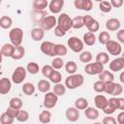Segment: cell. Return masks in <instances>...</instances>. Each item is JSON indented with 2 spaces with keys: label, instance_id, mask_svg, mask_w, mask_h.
<instances>
[{
  "label": "cell",
  "instance_id": "cell-1",
  "mask_svg": "<svg viewBox=\"0 0 124 124\" xmlns=\"http://www.w3.org/2000/svg\"><path fill=\"white\" fill-rule=\"evenodd\" d=\"M84 82V78L80 74H73L70 75L66 80H65V85L69 89H75L79 86H81Z\"/></svg>",
  "mask_w": 124,
  "mask_h": 124
},
{
  "label": "cell",
  "instance_id": "cell-2",
  "mask_svg": "<svg viewBox=\"0 0 124 124\" xmlns=\"http://www.w3.org/2000/svg\"><path fill=\"white\" fill-rule=\"evenodd\" d=\"M9 37H10V41L11 43L16 46H20L23 40V31L18 28H13L10 33H9Z\"/></svg>",
  "mask_w": 124,
  "mask_h": 124
},
{
  "label": "cell",
  "instance_id": "cell-3",
  "mask_svg": "<svg viewBox=\"0 0 124 124\" xmlns=\"http://www.w3.org/2000/svg\"><path fill=\"white\" fill-rule=\"evenodd\" d=\"M82 18H83V25L86 26V28L88 29L89 32L95 33L96 31L99 30V28H100L99 22L95 18H93L91 16H88L87 15V16H82Z\"/></svg>",
  "mask_w": 124,
  "mask_h": 124
},
{
  "label": "cell",
  "instance_id": "cell-4",
  "mask_svg": "<svg viewBox=\"0 0 124 124\" xmlns=\"http://www.w3.org/2000/svg\"><path fill=\"white\" fill-rule=\"evenodd\" d=\"M25 78H26V69H24L21 66L16 67L12 75V79L16 84L21 83L25 79Z\"/></svg>",
  "mask_w": 124,
  "mask_h": 124
},
{
  "label": "cell",
  "instance_id": "cell-5",
  "mask_svg": "<svg viewBox=\"0 0 124 124\" xmlns=\"http://www.w3.org/2000/svg\"><path fill=\"white\" fill-rule=\"evenodd\" d=\"M57 24V20L54 16H46L40 21V26L43 30H50Z\"/></svg>",
  "mask_w": 124,
  "mask_h": 124
},
{
  "label": "cell",
  "instance_id": "cell-6",
  "mask_svg": "<svg viewBox=\"0 0 124 124\" xmlns=\"http://www.w3.org/2000/svg\"><path fill=\"white\" fill-rule=\"evenodd\" d=\"M57 25L63 28L65 31H68L72 28V18L65 13L61 14L57 19Z\"/></svg>",
  "mask_w": 124,
  "mask_h": 124
},
{
  "label": "cell",
  "instance_id": "cell-7",
  "mask_svg": "<svg viewBox=\"0 0 124 124\" xmlns=\"http://www.w3.org/2000/svg\"><path fill=\"white\" fill-rule=\"evenodd\" d=\"M67 44H68V46L74 52H80L83 49V42L78 37H71L68 40Z\"/></svg>",
  "mask_w": 124,
  "mask_h": 124
},
{
  "label": "cell",
  "instance_id": "cell-8",
  "mask_svg": "<svg viewBox=\"0 0 124 124\" xmlns=\"http://www.w3.org/2000/svg\"><path fill=\"white\" fill-rule=\"evenodd\" d=\"M106 48L111 55H119L122 51L121 45L115 41H112V40H108L106 43Z\"/></svg>",
  "mask_w": 124,
  "mask_h": 124
},
{
  "label": "cell",
  "instance_id": "cell-9",
  "mask_svg": "<svg viewBox=\"0 0 124 124\" xmlns=\"http://www.w3.org/2000/svg\"><path fill=\"white\" fill-rule=\"evenodd\" d=\"M104 70V65L99 62H93V63H87V65L84 68L85 73L88 75H99Z\"/></svg>",
  "mask_w": 124,
  "mask_h": 124
},
{
  "label": "cell",
  "instance_id": "cell-10",
  "mask_svg": "<svg viewBox=\"0 0 124 124\" xmlns=\"http://www.w3.org/2000/svg\"><path fill=\"white\" fill-rule=\"evenodd\" d=\"M58 101V96L53 92H46L44 97V107L46 108H52Z\"/></svg>",
  "mask_w": 124,
  "mask_h": 124
},
{
  "label": "cell",
  "instance_id": "cell-11",
  "mask_svg": "<svg viewBox=\"0 0 124 124\" xmlns=\"http://www.w3.org/2000/svg\"><path fill=\"white\" fill-rule=\"evenodd\" d=\"M74 5L78 10H82L86 12L91 11L93 8V3L91 0H75Z\"/></svg>",
  "mask_w": 124,
  "mask_h": 124
},
{
  "label": "cell",
  "instance_id": "cell-12",
  "mask_svg": "<svg viewBox=\"0 0 124 124\" xmlns=\"http://www.w3.org/2000/svg\"><path fill=\"white\" fill-rule=\"evenodd\" d=\"M108 104L113 108L115 110L116 109H124V99L123 98H116V97H112L109 100H108Z\"/></svg>",
  "mask_w": 124,
  "mask_h": 124
},
{
  "label": "cell",
  "instance_id": "cell-13",
  "mask_svg": "<svg viewBox=\"0 0 124 124\" xmlns=\"http://www.w3.org/2000/svg\"><path fill=\"white\" fill-rule=\"evenodd\" d=\"M41 50L43 53L48 56H54V44L51 42H44L41 45Z\"/></svg>",
  "mask_w": 124,
  "mask_h": 124
},
{
  "label": "cell",
  "instance_id": "cell-14",
  "mask_svg": "<svg viewBox=\"0 0 124 124\" xmlns=\"http://www.w3.org/2000/svg\"><path fill=\"white\" fill-rule=\"evenodd\" d=\"M124 68V58L118 57L109 63V69L112 72H119Z\"/></svg>",
  "mask_w": 124,
  "mask_h": 124
},
{
  "label": "cell",
  "instance_id": "cell-15",
  "mask_svg": "<svg viewBox=\"0 0 124 124\" xmlns=\"http://www.w3.org/2000/svg\"><path fill=\"white\" fill-rule=\"evenodd\" d=\"M64 6V0H51L49 3V11L52 14H58L61 12Z\"/></svg>",
  "mask_w": 124,
  "mask_h": 124
},
{
  "label": "cell",
  "instance_id": "cell-16",
  "mask_svg": "<svg viewBox=\"0 0 124 124\" xmlns=\"http://www.w3.org/2000/svg\"><path fill=\"white\" fill-rule=\"evenodd\" d=\"M12 87L11 80L8 78H3L0 79V94L5 95L10 92Z\"/></svg>",
  "mask_w": 124,
  "mask_h": 124
},
{
  "label": "cell",
  "instance_id": "cell-17",
  "mask_svg": "<svg viewBox=\"0 0 124 124\" xmlns=\"http://www.w3.org/2000/svg\"><path fill=\"white\" fill-rule=\"evenodd\" d=\"M66 118L71 122H76L79 118L78 109L76 108H69L66 110Z\"/></svg>",
  "mask_w": 124,
  "mask_h": 124
},
{
  "label": "cell",
  "instance_id": "cell-18",
  "mask_svg": "<svg viewBox=\"0 0 124 124\" xmlns=\"http://www.w3.org/2000/svg\"><path fill=\"white\" fill-rule=\"evenodd\" d=\"M120 21L117 18H109L106 22V27L108 31H116L120 28Z\"/></svg>",
  "mask_w": 124,
  "mask_h": 124
},
{
  "label": "cell",
  "instance_id": "cell-19",
  "mask_svg": "<svg viewBox=\"0 0 124 124\" xmlns=\"http://www.w3.org/2000/svg\"><path fill=\"white\" fill-rule=\"evenodd\" d=\"M94 102H95V106L98 108L103 109L107 105H108V99L104 96V95H97L94 98Z\"/></svg>",
  "mask_w": 124,
  "mask_h": 124
},
{
  "label": "cell",
  "instance_id": "cell-20",
  "mask_svg": "<svg viewBox=\"0 0 124 124\" xmlns=\"http://www.w3.org/2000/svg\"><path fill=\"white\" fill-rule=\"evenodd\" d=\"M44 36H45V31L42 28L36 27V28H33L32 31H31V37L36 42L41 41L44 38Z\"/></svg>",
  "mask_w": 124,
  "mask_h": 124
},
{
  "label": "cell",
  "instance_id": "cell-21",
  "mask_svg": "<svg viewBox=\"0 0 124 124\" xmlns=\"http://www.w3.org/2000/svg\"><path fill=\"white\" fill-rule=\"evenodd\" d=\"M14 50H15V46L13 44H5V45H3L2 48H1L2 55L6 56V57H12Z\"/></svg>",
  "mask_w": 124,
  "mask_h": 124
},
{
  "label": "cell",
  "instance_id": "cell-22",
  "mask_svg": "<svg viewBox=\"0 0 124 124\" xmlns=\"http://www.w3.org/2000/svg\"><path fill=\"white\" fill-rule=\"evenodd\" d=\"M25 54V49L23 46H15V50H14V53L12 55V58L15 59V60H19L21 59Z\"/></svg>",
  "mask_w": 124,
  "mask_h": 124
},
{
  "label": "cell",
  "instance_id": "cell-23",
  "mask_svg": "<svg viewBox=\"0 0 124 124\" xmlns=\"http://www.w3.org/2000/svg\"><path fill=\"white\" fill-rule=\"evenodd\" d=\"M99 79L104 81V82H108V81H113L114 79V76L112 73L108 72V71H105L103 70L100 74H99Z\"/></svg>",
  "mask_w": 124,
  "mask_h": 124
},
{
  "label": "cell",
  "instance_id": "cell-24",
  "mask_svg": "<svg viewBox=\"0 0 124 124\" xmlns=\"http://www.w3.org/2000/svg\"><path fill=\"white\" fill-rule=\"evenodd\" d=\"M85 116L88 118V119H90V120H95V119H97L98 118V116H99V111H98V109H96V108H85Z\"/></svg>",
  "mask_w": 124,
  "mask_h": 124
},
{
  "label": "cell",
  "instance_id": "cell-25",
  "mask_svg": "<svg viewBox=\"0 0 124 124\" xmlns=\"http://www.w3.org/2000/svg\"><path fill=\"white\" fill-rule=\"evenodd\" d=\"M67 47L62 44L54 45V56H64L67 54Z\"/></svg>",
  "mask_w": 124,
  "mask_h": 124
},
{
  "label": "cell",
  "instance_id": "cell-26",
  "mask_svg": "<svg viewBox=\"0 0 124 124\" xmlns=\"http://www.w3.org/2000/svg\"><path fill=\"white\" fill-rule=\"evenodd\" d=\"M96 42V37L94 33L92 32H87L83 35V43L87 46H93Z\"/></svg>",
  "mask_w": 124,
  "mask_h": 124
},
{
  "label": "cell",
  "instance_id": "cell-27",
  "mask_svg": "<svg viewBox=\"0 0 124 124\" xmlns=\"http://www.w3.org/2000/svg\"><path fill=\"white\" fill-rule=\"evenodd\" d=\"M47 7L46 0H34L33 1V8L36 11H43Z\"/></svg>",
  "mask_w": 124,
  "mask_h": 124
},
{
  "label": "cell",
  "instance_id": "cell-28",
  "mask_svg": "<svg viewBox=\"0 0 124 124\" xmlns=\"http://www.w3.org/2000/svg\"><path fill=\"white\" fill-rule=\"evenodd\" d=\"M38 89L41 92H44V93L48 92V90L50 89V83H49V81H47L46 79L39 80V82H38Z\"/></svg>",
  "mask_w": 124,
  "mask_h": 124
},
{
  "label": "cell",
  "instance_id": "cell-29",
  "mask_svg": "<svg viewBox=\"0 0 124 124\" xmlns=\"http://www.w3.org/2000/svg\"><path fill=\"white\" fill-rule=\"evenodd\" d=\"M22 91L26 96H31L35 92V86L31 82H26L22 85Z\"/></svg>",
  "mask_w": 124,
  "mask_h": 124
},
{
  "label": "cell",
  "instance_id": "cell-30",
  "mask_svg": "<svg viewBox=\"0 0 124 124\" xmlns=\"http://www.w3.org/2000/svg\"><path fill=\"white\" fill-rule=\"evenodd\" d=\"M51 119V113L49 110H43L39 115V120L42 123H49Z\"/></svg>",
  "mask_w": 124,
  "mask_h": 124
},
{
  "label": "cell",
  "instance_id": "cell-31",
  "mask_svg": "<svg viewBox=\"0 0 124 124\" xmlns=\"http://www.w3.org/2000/svg\"><path fill=\"white\" fill-rule=\"evenodd\" d=\"M13 24V20L10 16H4L0 18V26L3 28V29H8L12 26Z\"/></svg>",
  "mask_w": 124,
  "mask_h": 124
},
{
  "label": "cell",
  "instance_id": "cell-32",
  "mask_svg": "<svg viewBox=\"0 0 124 124\" xmlns=\"http://www.w3.org/2000/svg\"><path fill=\"white\" fill-rule=\"evenodd\" d=\"M88 107V102L85 98H78L75 102V108L78 109H85Z\"/></svg>",
  "mask_w": 124,
  "mask_h": 124
},
{
  "label": "cell",
  "instance_id": "cell-33",
  "mask_svg": "<svg viewBox=\"0 0 124 124\" xmlns=\"http://www.w3.org/2000/svg\"><path fill=\"white\" fill-rule=\"evenodd\" d=\"M83 18L82 16H76L72 19V27H74L75 29H80L81 27H83Z\"/></svg>",
  "mask_w": 124,
  "mask_h": 124
},
{
  "label": "cell",
  "instance_id": "cell-34",
  "mask_svg": "<svg viewBox=\"0 0 124 124\" xmlns=\"http://www.w3.org/2000/svg\"><path fill=\"white\" fill-rule=\"evenodd\" d=\"M109 60V57H108V54H107L106 52H99L96 56V62H99L103 65L107 64Z\"/></svg>",
  "mask_w": 124,
  "mask_h": 124
},
{
  "label": "cell",
  "instance_id": "cell-35",
  "mask_svg": "<svg viewBox=\"0 0 124 124\" xmlns=\"http://www.w3.org/2000/svg\"><path fill=\"white\" fill-rule=\"evenodd\" d=\"M77 69H78V66H77L76 62H74V61H69V62H67L66 65H65V70H66V72H67L68 74H70V75L75 74L76 71H77Z\"/></svg>",
  "mask_w": 124,
  "mask_h": 124
},
{
  "label": "cell",
  "instance_id": "cell-36",
  "mask_svg": "<svg viewBox=\"0 0 124 124\" xmlns=\"http://www.w3.org/2000/svg\"><path fill=\"white\" fill-rule=\"evenodd\" d=\"M48 78H49V80H50L51 82H53V83H59V82L61 81V79H62V75H61L58 71H54V70H53V72L49 75Z\"/></svg>",
  "mask_w": 124,
  "mask_h": 124
},
{
  "label": "cell",
  "instance_id": "cell-37",
  "mask_svg": "<svg viewBox=\"0 0 124 124\" xmlns=\"http://www.w3.org/2000/svg\"><path fill=\"white\" fill-rule=\"evenodd\" d=\"M66 92V87L65 85L61 84V83H56L53 87V93L57 96H63Z\"/></svg>",
  "mask_w": 124,
  "mask_h": 124
},
{
  "label": "cell",
  "instance_id": "cell-38",
  "mask_svg": "<svg viewBox=\"0 0 124 124\" xmlns=\"http://www.w3.org/2000/svg\"><path fill=\"white\" fill-rule=\"evenodd\" d=\"M22 105L23 103L19 98H12L10 101V107L16 109H20L22 108Z\"/></svg>",
  "mask_w": 124,
  "mask_h": 124
},
{
  "label": "cell",
  "instance_id": "cell-39",
  "mask_svg": "<svg viewBox=\"0 0 124 124\" xmlns=\"http://www.w3.org/2000/svg\"><path fill=\"white\" fill-rule=\"evenodd\" d=\"M99 8H100L101 12H103V13H108V12L111 11V8H112V7H111V5H110V3H109L108 1L103 0V1L100 2Z\"/></svg>",
  "mask_w": 124,
  "mask_h": 124
},
{
  "label": "cell",
  "instance_id": "cell-40",
  "mask_svg": "<svg viewBox=\"0 0 124 124\" xmlns=\"http://www.w3.org/2000/svg\"><path fill=\"white\" fill-rule=\"evenodd\" d=\"M79 60L83 63H89L92 60V54L90 51H82L79 54Z\"/></svg>",
  "mask_w": 124,
  "mask_h": 124
},
{
  "label": "cell",
  "instance_id": "cell-41",
  "mask_svg": "<svg viewBox=\"0 0 124 124\" xmlns=\"http://www.w3.org/2000/svg\"><path fill=\"white\" fill-rule=\"evenodd\" d=\"M26 70H27L30 74L35 75V74H37V73L39 72L40 68H39V65H38L37 63H35V62H30V63L27 64V66H26Z\"/></svg>",
  "mask_w": 124,
  "mask_h": 124
},
{
  "label": "cell",
  "instance_id": "cell-42",
  "mask_svg": "<svg viewBox=\"0 0 124 124\" xmlns=\"http://www.w3.org/2000/svg\"><path fill=\"white\" fill-rule=\"evenodd\" d=\"M16 118L19 122H25V121L28 120L29 114H28V112H27L26 110H24V109H19V110H18V113H17V115H16Z\"/></svg>",
  "mask_w": 124,
  "mask_h": 124
},
{
  "label": "cell",
  "instance_id": "cell-43",
  "mask_svg": "<svg viewBox=\"0 0 124 124\" xmlns=\"http://www.w3.org/2000/svg\"><path fill=\"white\" fill-rule=\"evenodd\" d=\"M108 40H110V35L107 31H103V32L100 33V35H99V42H100V44L106 45V43Z\"/></svg>",
  "mask_w": 124,
  "mask_h": 124
},
{
  "label": "cell",
  "instance_id": "cell-44",
  "mask_svg": "<svg viewBox=\"0 0 124 124\" xmlns=\"http://www.w3.org/2000/svg\"><path fill=\"white\" fill-rule=\"evenodd\" d=\"M63 65H64V61H63L60 57L54 58V59L52 60V62H51V66L53 67V69H56V70L61 69V68L63 67Z\"/></svg>",
  "mask_w": 124,
  "mask_h": 124
},
{
  "label": "cell",
  "instance_id": "cell-45",
  "mask_svg": "<svg viewBox=\"0 0 124 124\" xmlns=\"http://www.w3.org/2000/svg\"><path fill=\"white\" fill-rule=\"evenodd\" d=\"M114 87H115V82L113 81H108V82H105V89L104 91L108 94H112L113 90H114Z\"/></svg>",
  "mask_w": 124,
  "mask_h": 124
},
{
  "label": "cell",
  "instance_id": "cell-46",
  "mask_svg": "<svg viewBox=\"0 0 124 124\" xmlns=\"http://www.w3.org/2000/svg\"><path fill=\"white\" fill-rule=\"evenodd\" d=\"M14 119H15V118L10 117L6 112L2 113L1 116H0V122H1L2 124H12V123L14 122Z\"/></svg>",
  "mask_w": 124,
  "mask_h": 124
},
{
  "label": "cell",
  "instance_id": "cell-47",
  "mask_svg": "<svg viewBox=\"0 0 124 124\" xmlns=\"http://www.w3.org/2000/svg\"><path fill=\"white\" fill-rule=\"evenodd\" d=\"M93 88H94V90H95L96 92L102 93V92L104 91V89H105V82L99 79V80H97V81L94 83Z\"/></svg>",
  "mask_w": 124,
  "mask_h": 124
},
{
  "label": "cell",
  "instance_id": "cell-48",
  "mask_svg": "<svg viewBox=\"0 0 124 124\" xmlns=\"http://www.w3.org/2000/svg\"><path fill=\"white\" fill-rule=\"evenodd\" d=\"M53 67L51 66V65H45L43 68H42V74H43V76L44 77H46V78H48L49 77V75L53 72Z\"/></svg>",
  "mask_w": 124,
  "mask_h": 124
},
{
  "label": "cell",
  "instance_id": "cell-49",
  "mask_svg": "<svg viewBox=\"0 0 124 124\" xmlns=\"http://www.w3.org/2000/svg\"><path fill=\"white\" fill-rule=\"evenodd\" d=\"M122 92H123V87H122V85L119 84V83H115V87H114V90H113V92H112L111 95L117 97V96H119L120 94H122Z\"/></svg>",
  "mask_w": 124,
  "mask_h": 124
},
{
  "label": "cell",
  "instance_id": "cell-50",
  "mask_svg": "<svg viewBox=\"0 0 124 124\" xmlns=\"http://www.w3.org/2000/svg\"><path fill=\"white\" fill-rule=\"evenodd\" d=\"M66 32L67 31H65L63 28H61L60 26H55V28H54V34H55V36H57V37H63V36H65L66 35Z\"/></svg>",
  "mask_w": 124,
  "mask_h": 124
},
{
  "label": "cell",
  "instance_id": "cell-51",
  "mask_svg": "<svg viewBox=\"0 0 124 124\" xmlns=\"http://www.w3.org/2000/svg\"><path fill=\"white\" fill-rule=\"evenodd\" d=\"M18 110L19 109H16V108H7V110H6V113L10 116V117H13V118H16V115H17V113H18Z\"/></svg>",
  "mask_w": 124,
  "mask_h": 124
},
{
  "label": "cell",
  "instance_id": "cell-52",
  "mask_svg": "<svg viewBox=\"0 0 124 124\" xmlns=\"http://www.w3.org/2000/svg\"><path fill=\"white\" fill-rule=\"evenodd\" d=\"M103 123L104 124H115L116 123V119L113 118L112 116H106L103 119Z\"/></svg>",
  "mask_w": 124,
  "mask_h": 124
},
{
  "label": "cell",
  "instance_id": "cell-53",
  "mask_svg": "<svg viewBox=\"0 0 124 124\" xmlns=\"http://www.w3.org/2000/svg\"><path fill=\"white\" fill-rule=\"evenodd\" d=\"M103 111H104L106 114H108H108H112V113L115 111V109H114L113 108H111V107L108 104V105L103 108Z\"/></svg>",
  "mask_w": 124,
  "mask_h": 124
},
{
  "label": "cell",
  "instance_id": "cell-54",
  "mask_svg": "<svg viewBox=\"0 0 124 124\" xmlns=\"http://www.w3.org/2000/svg\"><path fill=\"white\" fill-rule=\"evenodd\" d=\"M110 5L114 8H120L123 5V0H110Z\"/></svg>",
  "mask_w": 124,
  "mask_h": 124
},
{
  "label": "cell",
  "instance_id": "cell-55",
  "mask_svg": "<svg viewBox=\"0 0 124 124\" xmlns=\"http://www.w3.org/2000/svg\"><path fill=\"white\" fill-rule=\"evenodd\" d=\"M116 36H117V39L120 43H124V29H120L117 32Z\"/></svg>",
  "mask_w": 124,
  "mask_h": 124
},
{
  "label": "cell",
  "instance_id": "cell-56",
  "mask_svg": "<svg viewBox=\"0 0 124 124\" xmlns=\"http://www.w3.org/2000/svg\"><path fill=\"white\" fill-rule=\"evenodd\" d=\"M117 122L119 124H123L124 123V112L123 111L118 114V116H117Z\"/></svg>",
  "mask_w": 124,
  "mask_h": 124
},
{
  "label": "cell",
  "instance_id": "cell-57",
  "mask_svg": "<svg viewBox=\"0 0 124 124\" xmlns=\"http://www.w3.org/2000/svg\"><path fill=\"white\" fill-rule=\"evenodd\" d=\"M120 81L124 82V73H121V75H120Z\"/></svg>",
  "mask_w": 124,
  "mask_h": 124
},
{
  "label": "cell",
  "instance_id": "cell-58",
  "mask_svg": "<svg viewBox=\"0 0 124 124\" xmlns=\"http://www.w3.org/2000/svg\"><path fill=\"white\" fill-rule=\"evenodd\" d=\"M2 52H1V50H0V64H1V62H2Z\"/></svg>",
  "mask_w": 124,
  "mask_h": 124
},
{
  "label": "cell",
  "instance_id": "cell-59",
  "mask_svg": "<svg viewBox=\"0 0 124 124\" xmlns=\"http://www.w3.org/2000/svg\"><path fill=\"white\" fill-rule=\"evenodd\" d=\"M94 1H97V2H101V1H103V0H94Z\"/></svg>",
  "mask_w": 124,
  "mask_h": 124
},
{
  "label": "cell",
  "instance_id": "cell-60",
  "mask_svg": "<svg viewBox=\"0 0 124 124\" xmlns=\"http://www.w3.org/2000/svg\"><path fill=\"white\" fill-rule=\"evenodd\" d=\"M0 70H1V64H0Z\"/></svg>",
  "mask_w": 124,
  "mask_h": 124
},
{
  "label": "cell",
  "instance_id": "cell-61",
  "mask_svg": "<svg viewBox=\"0 0 124 124\" xmlns=\"http://www.w3.org/2000/svg\"><path fill=\"white\" fill-rule=\"evenodd\" d=\"M0 4H1V0H0Z\"/></svg>",
  "mask_w": 124,
  "mask_h": 124
}]
</instances>
